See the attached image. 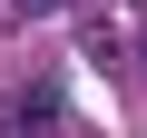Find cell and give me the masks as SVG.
<instances>
[{"label": "cell", "instance_id": "1", "mask_svg": "<svg viewBox=\"0 0 147 138\" xmlns=\"http://www.w3.org/2000/svg\"><path fill=\"white\" fill-rule=\"evenodd\" d=\"M30 10H59V0H30Z\"/></svg>", "mask_w": 147, "mask_h": 138}]
</instances>
